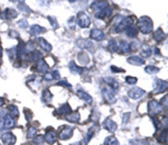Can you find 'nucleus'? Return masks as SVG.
Segmentation results:
<instances>
[{
	"instance_id": "1",
	"label": "nucleus",
	"mask_w": 168,
	"mask_h": 145,
	"mask_svg": "<svg viewBox=\"0 0 168 145\" xmlns=\"http://www.w3.org/2000/svg\"><path fill=\"white\" fill-rule=\"evenodd\" d=\"M153 21L149 17H141L138 20V29L142 34H149L153 30Z\"/></svg>"
},
{
	"instance_id": "2",
	"label": "nucleus",
	"mask_w": 168,
	"mask_h": 145,
	"mask_svg": "<svg viewBox=\"0 0 168 145\" xmlns=\"http://www.w3.org/2000/svg\"><path fill=\"white\" fill-rule=\"evenodd\" d=\"M134 17H128V18H123L121 21L119 22L117 27H115V31L117 32H120L122 30H126L128 27L134 25Z\"/></svg>"
},
{
	"instance_id": "3",
	"label": "nucleus",
	"mask_w": 168,
	"mask_h": 145,
	"mask_svg": "<svg viewBox=\"0 0 168 145\" xmlns=\"http://www.w3.org/2000/svg\"><path fill=\"white\" fill-rule=\"evenodd\" d=\"M16 125V120L11 116L6 115L2 120H0V130H10Z\"/></svg>"
},
{
	"instance_id": "4",
	"label": "nucleus",
	"mask_w": 168,
	"mask_h": 145,
	"mask_svg": "<svg viewBox=\"0 0 168 145\" xmlns=\"http://www.w3.org/2000/svg\"><path fill=\"white\" fill-rule=\"evenodd\" d=\"M162 111V106L160 105L158 102L150 101V102L148 103V113H149V115L154 116V115L159 114Z\"/></svg>"
},
{
	"instance_id": "5",
	"label": "nucleus",
	"mask_w": 168,
	"mask_h": 145,
	"mask_svg": "<svg viewBox=\"0 0 168 145\" xmlns=\"http://www.w3.org/2000/svg\"><path fill=\"white\" fill-rule=\"evenodd\" d=\"M102 95H103V98L106 99L108 103H114L115 102V94H114V90H112L111 87L106 86L103 88L102 90Z\"/></svg>"
},
{
	"instance_id": "6",
	"label": "nucleus",
	"mask_w": 168,
	"mask_h": 145,
	"mask_svg": "<svg viewBox=\"0 0 168 145\" xmlns=\"http://www.w3.org/2000/svg\"><path fill=\"white\" fill-rule=\"evenodd\" d=\"M78 26L81 28H87L89 26H90L91 21H90V18H89V16L86 15V13H78Z\"/></svg>"
},
{
	"instance_id": "7",
	"label": "nucleus",
	"mask_w": 168,
	"mask_h": 145,
	"mask_svg": "<svg viewBox=\"0 0 168 145\" xmlns=\"http://www.w3.org/2000/svg\"><path fill=\"white\" fill-rule=\"evenodd\" d=\"M73 135V127L72 126H63L58 133V137L61 139H69Z\"/></svg>"
},
{
	"instance_id": "8",
	"label": "nucleus",
	"mask_w": 168,
	"mask_h": 145,
	"mask_svg": "<svg viewBox=\"0 0 168 145\" xmlns=\"http://www.w3.org/2000/svg\"><path fill=\"white\" fill-rule=\"evenodd\" d=\"M166 90H167V82H164L162 79L155 80V84H154V92H155V94L162 93Z\"/></svg>"
},
{
	"instance_id": "9",
	"label": "nucleus",
	"mask_w": 168,
	"mask_h": 145,
	"mask_svg": "<svg viewBox=\"0 0 168 145\" xmlns=\"http://www.w3.org/2000/svg\"><path fill=\"white\" fill-rule=\"evenodd\" d=\"M143 95H145V90L139 88V87H134V88H132V90L128 92V96L132 99H139Z\"/></svg>"
},
{
	"instance_id": "10",
	"label": "nucleus",
	"mask_w": 168,
	"mask_h": 145,
	"mask_svg": "<svg viewBox=\"0 0 168 145\" xmlns=\"http://www.w3.org/2000/svg\"><path fill=\"white\" fill-rule=\"evenodd\" d=\"M1 141L5 145H14L16 143V137L13 133H5L1 135Z\"/></svg>"
},
{
	"instance_id": "11",
	"label": "nucleus",
	"mask_w": 168,
	"mask_h": 145,
	"mask_svg": "<svg viewBox=\"0 0 168 145\" xmlns=\"http://www.w3.org/2000/svg\"><path fill=\"white\" fill-rule=\"evenodd\" d=\"M56 139H57V136H56V132L53 130V128H48L46 131V136H45V141H46L48 144H54L56 142Z\"/></svg>"
},
{
	"instance_id": "12",
	"label": "nucleus",
	"mask_w": 168,
	"mask_h": 145,
	"mask_svg": "<svg viewBox=\"0 0 168 145\" xmlns=\"http://www.w3.org/2000/svg\"><path fill=\"white\" fill-rule=\"evenodd\" d=\"M106 7H108V2H106V1H94V2H92V5H91V8H92L95 13L101 11V10H103L104 8H106Z\"/></svg>"
},
{
	"instance_id": "13",
	"label": "nucleus",
	"mask_w": 168,
	"mask_h": 145,
	"mask_svg": "<svg viewBox=\"0 0 168 145\" xmlns=\"http://www.w3.org/2000/svg\"><path fill=\"white\" fill-rule=\"evenodd\" d=\"M90 37L91 39L94 40H103L104 39V32L101 29H93L90 32Z\"/></svg>"
},
{
	"instance_id": "14",
	"label": "nucleus",
	"mask_w": 168,
	"mask_h": 145,
	"mask_svg": "<svg viewBox=\"0 0 168 145\" xmlns=\"http://www.w3.org/2000/svg\"><path fill=\"white\" fill-rule=\"evenodd\" d=\"M36 69H37L38 73H43V74H46L48 71V65L47 63L44 60V59H41L37 62V65H36Z\"/></svg>"
},
{
	"instance_id": "15",
	"label": "nucleus",
	"mask_w": 168,
	"mask_h": 145,
	"mask_svg": "<svg viewBox=\"0 0 168 145\" xmlns=\"http://www.w3.org/2000/svg\"><path fill=\"white\" fill-rule=\"evenodd\" d=\"M118 52H120L121 54H128L130 52V44H128L125 40H121L118 44Z\"/></svg>"
},
{
	"instance_id": "16",
	"label": "nucleus",
	"mask_w": 168,
	"mask_h": 145,
	"mask_svg": "<svg viewBox=\"0 0 168 145\" xmlns=\"http://www.w3.org/2000/svg\"><path fill=\"white\" fill-rule=\"evenodd\" d=\"M45 31H46L45 28L41 27V26H38V25H34L29 28V34L33 35V36H38V35L44 34Z\"/></svg>"
},
{
	"instance_id": "17",
	"label": "nucleus",
	"mask_w": 168,
	"mask_h": 145,
	"mask_svg": "<svg viewBox=\"0 0 168 145\" xmlns=\"http://www.w3.org/2000/svg\"><path fill=\"white\" fill-rule=\"evenodd\" d=\"M80 113L78 112H71L69 114L65 115V120H69V122H72V123H78L80 120Z\"/></svg>"
},
{
	"instance_id": "18",
	"label": "nucleus",
	"mask_w": 168,
	"mask_h": 145,
	"mask_svg": "<svg viewBox=\"0 0 168 145\" xmlns=\"http://www.w3.org/2000/svg\"><path fill=\"white\" fill-rule=\"evenodd\" d=\"M127 60L129 64H131V65H134V66H141L145 64V60H143L141 57H138V56H131Z\"/></svg>"
},
{
	"instance_id": "19",
	"label": "nucleus",
	"mask_w": 168,
	"mask_h": 145,
	"mask_svg": "<svg viewBox=\"0 0 168 145\" xmlns=\"http://www.w3.org/2000/svg\"><path fill=\"white\" fill-rule=\"evenodd\" d=\"M104 128H106L108 131H110V132H115L117 131V127H118V125H117V123L115 122H113L112 120H106L104 123H103L102 125Z\"/></svg>"
},
{
	"instance_id": "20",
	"label": "nucleus",
	"mask_w": 168,
	"mask_h": 145,
	"mask_svg": "<svg viewBox=\"0 0 168 145\" xmlns=\"http://www.w3.org/2000/svg\"><path fill=\"white\" fill-rule=\"evenodd\" d=\"M18 16V13H16L14 9H6L1 15L2 19H14Z\"/></svg>"
},
{
	"instance_id": "21",
	"label": "nucleus",
	"mask_w": 168,
	"mask_h": 145,
	"mask_svg": "<svg viewBox=\"0 0 168 145\" xmlns=\"http://www.w3.org/2000/svg\"><path fill=\"white\" fill-rule=\"evenodd\" d=\"M78 45L81 47V48H89V49H93V47H94L93 43L89 39H80L78 41Z\"/></svg>"
},
{
	"instance_id": "22",
	"label": "nucleus",
	"mask_w": 168,
	"mask_h": 145,
	"mask_svg": "<svg viewBox=\"0 0 168 145\" xmlns=\"http://www.w3.org/2000/svg\"><path fill=\"white\" fill-rule=\"evenodd\" d=\"M157 141L162 144L167 145V131H166V128L160 131V133L157 135Z\"/></svg>"
},
{
	"instance_id": "23",
	"label": "nucleus",
	"mask_w": 168,
	"mask_h": 145,
	"mask_svg": "<svg viewBox=\"0 0 168 145\" xmlns=\"http://www.w3.org/2000/svg\"><path fill=\"white\" fill-rule=\"evenodd\" d=\"M37 41H38V45H39L41 48H43L44 50H46V52H50V50H52V46L47 43V40L45 39V38H38Z\"/></svg>"
},
{
	"instance_id": "24",
	"label": "nucleus",
	"mask_w": 168,
	"mask_h": 145,
	"mask_svg": "<svg viewBox=\"0 0 168 145\" xmlns=\"http://www.w3.org/2000/svg\"><path fill=\"white\" fill-rule=\"evenodd\" d=\"M78 96L81 99H83L84 102H86L87 104H92V97L87 93L83 92V90H78Z\"/></svg>"
},
{
	"instance_id": "25",
	"label": "nucleus",
	"mask_w": 168,
	"mask_h": 145,
	"mask_svg": "<svg viewBox=\"0 0 168 145\" xmlns=\"http://www.w3.org/2000/svg\"><path fill=\"white\" fill-rule=\"evenodd\" d=\"M71 113V107H70L69 104H65V105H63L62 107H59L57 111L55 112V114L57 115H66Z\"/></svg>"
},
{
	"instance_id": "26",
	"label": "nucleus",
	"mask_w": 168,
	"mask_h": 145,
	"mask_svg": "<svg viewBox=\"0 0 168 145\" xmlns=\"http://www.w3.org/2000/svg\"><path fill=\"white\" fill-rule=\"evenodd\" d=\"M28 59L31 60V62H38L42 59V54L38 53L37 50H33L29 55H28Z\"/></svg>"
},
{
	"instance_id": "27",
	"label": "nucleus",
	"mask_w": 168,
	"mask_h": 145,
	"mask_svg": "<svg viewBox=\"0 0 168 145\" xmlns=\"http://www.w3.org/2000/svg\"><path fill=\"white\" fill-rule=\"evenodd\" d=\"M104 80H106V83H108V86L111 87V88L113 90H118V88H119L118 82H117L115 79H113V78H111V77H106V78H104Z\"/></svg>"
},
{
	"instance_id": "28",
	"label": "nucleus",
	"mask_w": 168,
	"mask_h": 145,
	"mask_svg": "<svg viewBox=\"0 0 168 145\" xmlns=\"http://www.w3.org/2000/svg\"><path fill=\"white\" fill-rule=\"evenodd\" d=\"M78 62H80V64L83 65V66L87 65L89 62H90V58L87 57V55L85 53H80V54H78Z\"/></svg>"
},
{
	"instance_id": "29",
	"label": "nucleus",
	"mask_w": 168,
	"mask_h": 145,
	"mask_svg": "<svg viewBox=\"0 0 168 145\" xmlns=\"http://www.w3.org/2000/svg\"><path fill=\"white\" fill-rule=\"evenodd\" d=\"M126 30H127V31H126L127 36H128V37H130V38H134L138 35L137 28L134 27V26H130V27H128Z\"/></svg>"
},
{
	"instance_id": "30",
	"label": "nucleus",
	"mask_w": 168,
	"mask_h": 145,
	"mask_svg": "<svg viewBox=\"0 0 168 145\" xmlns=\"http://www.w3.org/2000/svg\"><path fill=\"white\" fill-rule=\"evenodd\" d=\"M166 37V35L164 34V31L162 30V29H157V30L155 31V34H154V39L157 40V41H162V40H164Z\"/></svg>"
},
{
	"instance_id": "31",
	"label": "nucleus",
	"mask_w": 168,
	"mask_h": 145,
	"mask_svg": "<svg viewBox=\"0 0 168 145\" xmlns=\"http://www.w3.org/2000/svg\"><path fill=\"white\" fill-rule=\"evenodd\" d=\"M45 79L46 80H54V79H58L59 78V73L57 71H54L53 73H46L45 75Z\"/></svg>"
},
{
	"instance_id": "32",
	"label": "nucleus",
	"mask_w": 168,
	"mask_h": 145,
	"mask_svg": "<svg viewBox=\"0 0 168 145\" xmlns=\"http://www.w3.org/2000/svg\"><path fill=\"white\" fill-rule=\"evenodd\" d=\"M69 67H70V71H71L72 73H74V74H81L82 71H83V68L78 67V66H76L73 62L70 63Z\"/></svg>"
},
{
	"instance_id": "33",
	"label": "nucleus",
	"mask_w": 168,
	"mask_h": 145,
	"mask_svg": "<svg viewBox=\"0 0 168 145\" xmlns=\"http://www.w3.org/2000/svg\"><path fill=\"white\" fill-rule=\"evenodd\" d=\"M9 113H10L9 116H11L13 118H18V116H19V111H18V108H17V106L10 105L9 106Z\"/></svg>"
},
{
	"instance_id": "34",
	"label": "nucleus",
	"mask_w": 168,
	"mask_h": 145,
	"mask_svg": "<svg viewBox=\"0 0 168 145\" xmlns=\"http://www.w3.org/2000/svg\"><path fill=\"white\" fill-rule=\"evenodd\" d=\"M52 98H53V95L50 94V92L48 90H45L43 92V97H42V99H43V102L45 103H50V101H52Z\"/></svg>"
},
{
	"instance_id": "35",
	"label": "nucleus",
	"mask_w": 168,
	"mask_h": 145,
	"mask_svg": "<svg viewBox=\"0 0 168 145\" xmlns=\"http://www.w3.org/2000/svg\"><path fill=\"white\" fill-rule=\"evenodd\" d=\"M109 50L112 52V53H117L118 52V43L117 40L114 39H111L109 41Z\"/></svg>"
},
{
	"instance_id": "36",
	"label": "nucleus",
	"mask_w": 168,
	"mask_h": 145,
	"mask_svg": "<svg viewBox=\"0 0 168 145\" xmlns=\"http://www.w3.org/2000/svg\"><path fill=\"white\" fill-rule=\"evenodd\" d=\"M118 144H119L118 139L114 136H109L104 141V145H118Z\"/></svg>"
},
{
	"instance_id": "37",
	"label": "nucleus",
	"mask_w": 168,
	"mask_h": 145,
	"mask_svg": "<svg viewBox=\"0 0 168 145\" xmlns=\"http://www.w3.org/2000/svg\"><path fill=\"white\" fill-rule=\"evenodd\" d=\"M145 71H146L147 74L154 75V74H156V73H158L159 68L155 67V66H147V67L145 68Z\"/></svg>"
},
{
	"instance_id": "38",
	"label": "nucleus",
	"mask_w": 168,
	"mask_h": 145,
	"mask_svg": "<svg viewBox=\"0 0 168 145\" xmlns=\"http://www.w3.org/2000/svg\"><path fill=\"white\" fill-rule=\"evenodd\" d=\"M44 142H45V137L42 135H38V136H35L34 137V143L36 145H43Z\"/></svg>"
},
{
	"instance_id": "39",
	"label": "nucleus",
	"mask_w": 168,
	"mask_h": 145,
	"mask_svg": "<svg viewBox=\"0 0 168 145\" xmlns=\"http://www.w3.org/2000/svg\"><path fill=\"white\" fill-rule=\"evenodd\" d=\"M9 57L10 59H13V60H15V59L18 57V52H17V48H16V47H14V48H11V49L9 50Z\"/></svg>"
},
{
	"instance_id": "40",
	"label": "nucleus",
	"mask_w": 168,
	"mask_h": 145,
	"mask_svg": "<svg viewBox=\"0 0 168 145\" xmlns=\"http://www.w3.org/2000/svg\"><path fill=\"white\" fill-rule=\"evenodd\" d=\"M150 55H151V49H150L149 47H145V49L142 50V53H141V56H142L143 58H148V57H150ZM141 57V58H142Z\"/></svg>"
},
{
	"instance_id": "41",
	"label": "nucleus",
	"mask_w": 168,
	"mask_h": 145,
	"mask_svg": "<svg viewBox=\"0 0 168 145\" xmlns=\"http://www.w3.org/2000/svg\"><path fill=\"white\" fill-rule=\"evenodd\" d=\"M37 133V128H35V127H30L27 132V137L28 139H34L35 134Z\"/></svg>"
},
{
	"instance_id": "42",
	"label": "nucleus",
	"mask_w": 168,
	"mask_h": 145,
	"mask_svg": "<svg viewBox=\"0 0 168 145\" xmlns=\"http://www.w3.org/2000/svg\"><path fill=\"white\" fill-rule=\"evenodd\" d=\"M18 8L20 9V11H26V13H30V9L28 8L27 6L25 5V2H20L18 5Z\"/></svg>"
},
{
	"instance_id": "43",
	"label": "nucleus",
	"mask_w": 168,
	"mask_h": 145,
	"mask_svg": "<svg viewBox=\"0 0 168 145\" xmlns=\"http://www.w3.org/2000/svg\"><path fill=\"white\" fill-rule=\"evenodd\" d=\"M137 78L136 77H131V76H128L126 77V82H127L129 85H134V84H137Z\"/></svg>"
},
{
	"instance_id": "44",
	"label": "nucleus",
	"mask_w": 168,
	"mask_h": 145,
	"mask_svg": "<svg viewBox=\"0 0 168 145\" xmlns=\"http://www.w3.org/2000/svg\"><path fill=\"white\" fill-rule=\"evenodd\" d=\"M47 19H48V20H50V24H52L53 28H57V27H58L57 22H55V19H54L53 17H47Z\"/></svg>"
},
{
	"instance_id": "45",
	"label": "nucleus",
	"mask_w": 168,
	"mask_h": 145,
	"mask_svg": "<svg viewBox=\"0 0 168 145\" xmlns=\"http://www.w3.org/2000/svg\"><path fill=\"white\" fill-rule=\"evenodd\" d=\"M18 26H20L22 28H26L28 26V22L26 21V20H20V21L18 22Z\"/></svg>"
},
{
	"instance_id": "46",
	"label": "nucleus",
	"mask_w": 168,
	"mask_h": 145,
	"mask_svg": "<svg viewBox=\"0 0 168 145\" xmlns=\"http://www.w3.org/2000/svg\"><path fill=\"white\" fill-rule=\"evenodd\" d=\"M167 98H168V96L165 95V97H164V98L162 99V103H159V104H160V105H162V107H164V105L167 106Z\"/></svg>"
},
{
	"instance_id": "47",
	"label": "nucleus",
	"mask_w": 168,
	"mask_h": 145,
	"mask_svg": "<svg viewBox=\"0 0 168 145\" xmlns=\"http://www.w3.org/2000/svg\"><path fill=\"white\" fill-rule=\"evenodd\" d=\"M111 69H112V71H121V73L125 71V69H122V68H117V67H114V66H111Z\"/></svg>"
},
{
	"instance_id": "48",
	"label": "nucleus",
	"mask_w": 168,
	"mask_h": 145,
	"mask_svg": "<svg viewBox=\"0 0 168 145\" xmlns=\"http://www.w3.org/2000/svg\"><path fill=\"white\" fill-rule=\"evenodd\" d=\"M57 85H61V86H66V87H71V85H70V84H67L66 82H64V80H63V82H58V83H57Z\"/></svg>"
},
{
	"instance_id": "49",
	"label": "nucleus",
	"mask_w": 168,
	"mask_h": 145,
	"mask_svg": "<svg viewBox=\"0 0 168 145\" xmlns=\"http://www.w3.org/2000/svg\"><path fill=\"white\" fill-rule=\"evenodd\" d=\"M9 35H10V36H11V37H18V34H17L16 31H14V30L10 31Z\"/></svg>"
},
{
	"instance_id": "50",
	"label": "nucleus",
	"mask_w": 168,
	"mask_h": 145,
	"mask_svg": "<svg viewBox=\"0 0 168 145\" xmlns=\"http://www.w3.org/2000/svg\"><path fill=\"white\" fill-rule=\"evenodd\" d=\"M129 116H130V114H129V113H126L125 115H123V123H126V122H127V118H129Z\"/></svg>"
},
{
	"instance_id": "51",
	"label": "nucleus",
	"mask_w": 168,
	"mask_h": 145,
	"mask_svg": "<svg viewBox=\"0 0 168 145\" xmlns=\"http://www.w3.org/2000/svg\"><path fill=\"white\" fill-rule=\"evenodd\" d=\"M2 56V47H1V45H0V57Z\"/></svg>"
},
{
	"instance_id": "52",
	"label": "nucleus",
	"mask_w": 168,
	"mask_h": 145,
	"mask_svg": "<svg viewBox=\"0 0 168 145\" xmlns=\"http://www.w3.org/2000/svg\"><path fill=\"white\" fill-rule=\"evenodd\" d=\"M3 105V99L0 97V106H2Z\"/></svg>"
},
{
	"instance_id": "53",
	"label": "nucleus",
	"mask_w": 168,
	"mask_h": 145,
	"mask_svg": "<svg viewBox=\"0 0 168 145\" xmlns=\"http://www.w3.org/2000/svg\"><path fill=\"white\" fill-rule=\"evenodd\" d=\"M1 64H2V62H1V59H0V66H1Z\"/></svg>"
}]
</instances>
